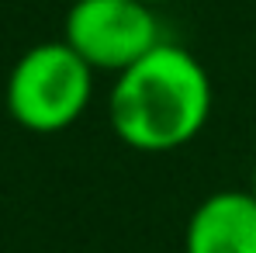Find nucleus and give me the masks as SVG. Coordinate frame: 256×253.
Listing matches in <instances>:
<instances>
[{"mask_svg": "<svg viewBox=\"0 0 256 253\" xmlns=\"http://www.w3.org/2000/svg\"><path fill=\"white\" fill-rule=\"evenodd\" d=\"M212 77L176 42H160L146 59L114 77L108 122L128 149L173 153L194 142L212 118Z\"/></svg>", "mask_w": 256, "mask_h": 253, "instance_id": "f257e3e1", "label": "nucleus"}, {"mask_svg": "<svg viewBox=\"0 0 256 253\" xmlns=\"http://www.w3.org/2000/svg\"><path fill=\"white\" fill-rule=\"evenodd\" d=\"M94 97V70L66 42H38L21 52L4 87L7 115L35 135L76 125Z\"/></svg>", "mask_w": 256, "mask_h": 253, "instance_id": "f03ea898", "label": "nucleus"}, {"mask_svg": "<svg viewBox=\"0 0 256 253\" xmlns=\"http://www.w3.org/2000/svg\"><path fill=\"white\" fill-rule=\"evenodd\" d=\"M62 42L94 73L118 77L163 42V32L156 11L142 0H73Z\"/></svg>", "mask_w": 256, "mask_h": 253, "instance_id": "7ed1b4c3", "label": "nucleus"}, {"mask_svg": "<svg viewBox=\"0 0 256 253\" xmlns=\"http://www.w3.org/2000/svg\"><path fill=\"white\" fill-rule=\"evenodd\" d=\"M184 253H256L253 191H214L190 211Z\"/></svg>", "mask_w": 256, "mask_h": 253, "instance_id": "20e7f679", "label": "nucleus"}, {"mask_svg": "<svg viewBox=\"0 0 256 253\" xmlns=\"http://www.w3.org/2000/svg\"><path fill=\"white\" fill-rule=\"evenodd\" d=\"M142 4H146V7H152V11H156V7H160V4H166V0H142Z\"/></svg>", "mask_w": 256, "mask_h": 253, "instance_id": "39448f33", "label": "nucleus"}, {"mask_svg": "<svg viewBox=\"0 0 256 253\" xmlns=\"http://www.w3.org/2000/svg\"><path fill=\"white\" fill-rule=\"evenodd\" d=\"M250 191H253V198H256V163H253V184H250Z\"/></svg>", "mask_w": 256, "mask_h": 253, "instance_id": "423d86ee", "label": "nucleus"}]
</instances>
